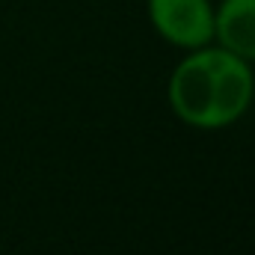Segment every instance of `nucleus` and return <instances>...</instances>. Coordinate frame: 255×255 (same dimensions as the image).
Returning <instances> with one entry per match:
<instances>
[{"instance_id": "nucleus-1", "label": "nucleus", "mask_w": 255, "mask_h": 255, "mask_svg": "<svg viewBox=\"0 0 255 255\" xmlns=\"http://www.w3.org/2000/svg\"><path fill=\"white\" fill-rule=\"evenodd\" d=\"M255 80L247 60L226 48H196L175 65L166 95L172 113L193 128H226L253 104Z\"/></svg>"}, {"instance_id": "nucleus-2", "label": "nucleus", "mask_w": 255, "mask_h": 255, "mask_svg": "<svg viewBox=\"0 0 255 255\" xmlns=\"http://www.w3.org/2000/svg\"><path fill=\"white\" fill-rule=\"evenodd\" d=\"M154 30L178 48H205L214 39V6L208 0H148Z\"/></svg>"}, {"instance_id": "nucleus-3", "label": "nucleus", "mask_w": 255, "mask_h": 255, "mask_svg": "<svg viewBox=\"0 0 255 255\" xmlns=\"http://www.w3.org/2000/svg\"><path fill=\"white\" fill-rule=\"evenodd\" d=\"M214 39L235 57L255 63V0H223L214 9Z\"/></svg>"}]
</instances>
